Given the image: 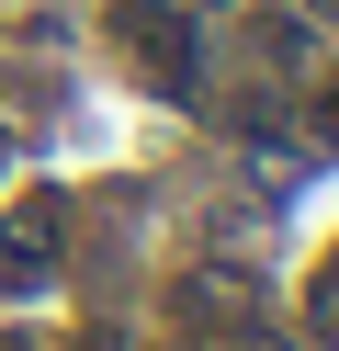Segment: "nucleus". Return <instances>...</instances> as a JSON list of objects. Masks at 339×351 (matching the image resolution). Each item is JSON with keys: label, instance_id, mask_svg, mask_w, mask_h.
<instances>
[{"label": "nucleus", "instance_id": "f03ea898", "mask_svg": "<svg viewBox=\"0 0 339 351\" xmlns=\"http://www.w3.org/2000/svg\"><path fill=\"white\" fill-rule=\"evenodd\" d=\"M45 227H57V204H34V215H12V227H0V295L45 283Z\"/></svg>", "mask_w": 339, "mask_h": 351}, {"label": "nucleus", "instance_id": "20e7f679", "mask_svg": "<svg viewBox=\"0 0 339 351\" xmlns=\"http://www.w3.org/2000/svg\"><path fill=\"white\" fill-rule=\"evenodd\" d=\"M316 136H339V91H316Z\"/></svg>", "mask_w": 339, "mask_h": 351}, {"label": "nucleus", "instance_id": "f257e3e1", "mask_svg": "<svg viewBox=\"0 0 339 351\" xmlns=\"http://www.w3.org/2000/svg\"><path fill=\"white\" fill-rule=\"evenodd\" d=\"M125 46H136V69H158V91L203 80V34H192L181 0H125Z\"/></svg>", "mask_w": 339, "mask_h": 351}, {"label": "nucleus", "instance_id": "7ed1b4c3", "mask_svg": "<svg viewBox=\"0 0 339 351\" xmlns=\"http://www.w3.org/2000/svg\"><path fill=\"white\" fill-rule=\"evenodd\" d=\"M316 340L339 351V250H328V272H316Z\"/></svg>", "mask_w": 339, "mask_h": 351}, {"label": "nucleus", "instance_id": "39448f33", "mask_svg": "<svg viewBox=\"0 0 339 351\" xmlns=\"http://www.w3.org/2000/svg\"><path fill=\"white\" fill-rule=\"evenodd\" d=\"M316 12H328V23H339V0H316Z\"/></svg>", "mask_w": 339, "mask_h": 351}]
</instances>
